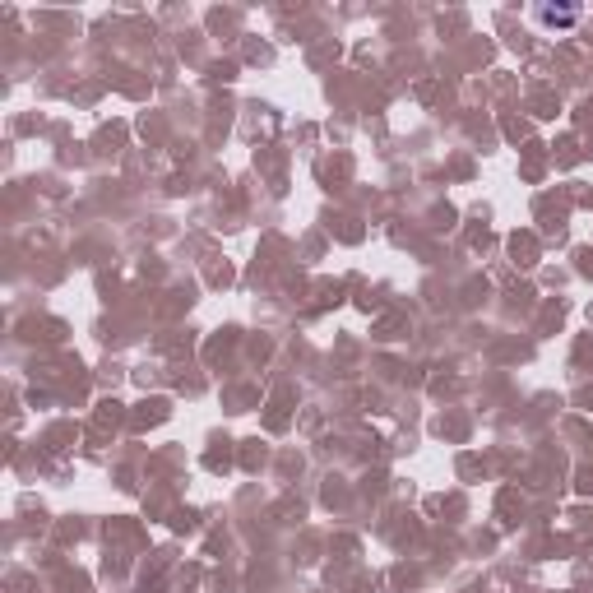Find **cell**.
Listing matches in <instances>:
<instances>
[{
    "label": "cell",
    "mask_w": 593,
    "mask_h": 593,
    "mask_svg": "<svg viewBox=\"0 0 593 593\" xmlns=\"http://www.w3.org/2000/svg\"><path fill=\"white\" fill-rule=\"evenodd\" d=\"M584 19L580 5H538V24L543 28H575Z\"/></svg>",
    "instance_id": "1"
}]
</instances>
